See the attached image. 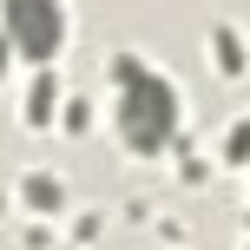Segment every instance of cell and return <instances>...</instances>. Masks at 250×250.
Here are the masks:
<instances>
[{
    "mask_svg": "<svg viewBox=\"0 0 250 250\" xmlns=\"http://www.w3.org/2000/svg\"><path fill=\"white\" fill-rule=\"evenodd\" d=\"M211 53H217V73H224V79H244L250 53H244V40L230 33V26H217V33H211Z\"/></svg>",
    "mask_w": 250,
    "mask_h": 250,
    "instance_id": "cell-4",
    "label": "cell"
},
{
    "mask_svg": "<svg viewBox=\"0 0 250 250\" xmlns=\"http://www.w3.org/2000/svg\"><path fill=\"white\" fill-rule=\"evenodd\" d=\"M224 158H250V119H237V132L224 138Z\"/></svg>",
    "mask_w": 250,
    "mask_h": 250,
    "instance_id": "cell-5",
    "label": "cell"
},
{
    "mask_svg": "<svg viewBox=\"0 0 250 250\" xmlns=\"http://www.w3.org/2000/svg\"><path fill=\"white\" fill-rule=\"evenodd\" d=\"M66 40H73L66 0H7V46H13V60L53 66Z\"/></svg>",
    "mask_w": 250,
    "mask_h": 250,
    "instance_id": "cell-2",
    "label": "cell"
},
{
    "mask_svg": "<svg viewBox=\"0 0 250 250\" xmlns=\"http://www.w3.org/2000/svg\"><path fill=\"white\" fill-rule=\"evenodd\" d=\"M178 119H185V99L178 86L138 53H119L112 60V132L132 158H158L178 138Z\"/></svg>",
    "mask_w": 250,
    "mask_h": 250,
    "instance_id": "cell-1",
    "label": "cell"
},
{
    "mask_svg": "<svg viewBox=\"0 0 250 250\" xmlns=\"http://www.w3.org/2000/svg\"><path fill=\"white\" fill-rule=\"evenodd\" d=\"M53 112H60V79L40 73L33 92H26V125H53Z\"/></svg>",
    "mask_w": 250,
    "mask_h": 250,
    "instance_id": "cell-3",
    "label": "cell"
}]
</instances>
